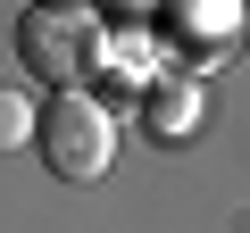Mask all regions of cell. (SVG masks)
<instances>
[{
    "mask_svg": "<svg viewBox=\"0 0 250 233\" xmlns=\"http://www.w3.org/2000/svg\"><path fill=\"white\" fill-rule=\"evenodd\" d=\"M34 134H42V158H50L59 183H92V175H108V158H117V116H108L92 92H59Z\"/></svg>",
    "mask_w": 250,
    "mask_h": 233,
    "instance_id": "cell-2",
    "label": "cell"
},
{
    "mask_svg": "<svg viewBox=\"0 0 250 233\" xmlns=\"http://www.w3.org/2000/svg\"><path fill=\"white\" fill-rule=\"evenodd\" d=\"M192 116H200V75H175V83L150 92V125H159V134H184Z\"/></svg>",
    "mask_w": 250,
    "mask_h": 233,
    "instance_id": "cell-3",
    "label": "cell"
},
{
    "mask_svg": "<svg viewBox=\"0 0 250 233\" xmlns=\"http://www.w3.org/2000/svg\"><path fill=\"white\" fill-rule=\"evenodd\" d=\"M100 17L92 9H75V0H42V9H25V25H17V58H25V75H42V83H59V92H83V75L100 67Z\"/></svg>",
    "mask_w": 250,
    "mask_h": 233,
    "instance_id": "cell-1",
    "label": "cell"
},
{
    "mask_svg": "<svg viewBox=\"0 0 250 233\" xmlns=\"http://www.w3.org/2000/svg\"><path fill=\"white\" fill-rule=\"evenodd\" d=\"M34 125H42V116H34V100H25V92H0V150H17Z\"/></svg>",
    "mask_w": 250,
    "mask_h": 233,
    "instance_id": "cell-4",
    "label": "cell"
}]
</instances>
